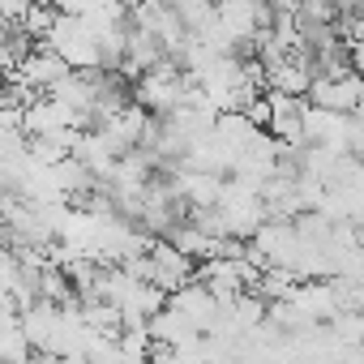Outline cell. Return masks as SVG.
I'll use <instances>...</instances> for the list:
<instances>
[]
</instances>
